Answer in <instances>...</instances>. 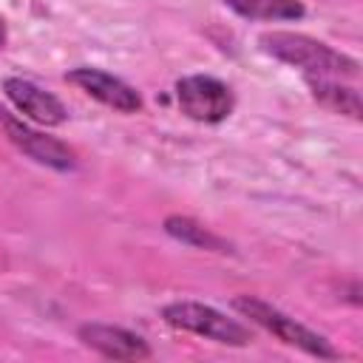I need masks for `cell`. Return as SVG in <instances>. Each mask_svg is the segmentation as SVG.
I'll list each match as a JSON object with an SVG mask.
<instances>
[{"mask_svg":"<svg viewBox=\"0 0 363 363\" xmlns=\"http://www.w3.org/2000/svg\"><path fill=\"white\" fill-rule=\"evenodd\" d=\"M261 45L267 54L303 71L306 77L352 79V77H357V68H360L354 57L340 54L332 45L312 40L306 34H295V31H269L261 37Z\"/></svg>","mask_w":363,"mask_h":363,"instance_id":"6da1fadb","label":"cell"},{"mask_svg":"<svg viewBox=\"0 0 363 363\" xmlns=\"http://www.w3.org/2000/svg\"><path fill=\"white\" fill-rule=\"evenodd\" d=\"M233 306H235L244 318H250L252 323H258L261 329H267L269 335H275V337H278L281 343H286V346H295V349H301V352H306V354H312V357H323V360H335V357H337V349H335L323 335L312 332L309 326L298 323L295 318H289L286 312L275 309L272 303H267V301H261V298L241 295V298L233 301Z\"/></svg>","mask_w":363,"mask_h":363,"instance_id":"7a4b0ae2","label":"cell"},{"mask_svg":"<svg viewBox=\"0 0 363 363\" xmlns=\"http://www.w3.org/2000/svg\"><path fill=\"white\" fill-rule=\"evenodd\" d=\"M162 318H164V323H170L176 329L210 337V340L224 343V346H247L252 340V335H250V329L244 323L227 318L224 312H218V309H213L207 303L173 301V303H167L162 309Z\"/></svg>","mask_w":363,"mask_h":363,"instance_id":"3957f363","label":"cell"},{"mask_svg":"<svg viewBox=\"0 0 363 363\" xmlns=\"http://www.w3.org/2000/svg\"><path fill=\"white\" fill-rule=\"evenodd\" d=\"M176 99L184 116H190L193 122H204V125H216L227 119L233 111V91L221 79L207 77V74L182 77L176 82Z\"/></svg>","mask_w":363,"mask_h":363,"instance_id":"277c9868","label":"cell"},{"mask_svg":"<svg viewBox=\"0 0 363 363\" xmlns=\"http://www.w3.org/2000/svg\"><path fill=\"white\" fill-rule=\"evenodd\" d=\"M0 125H3L6 136H9V142H11L17 150H23L28 159H34L37 164H45V167H51V170H71V167L77 164L74 150H71L68 145H62V142L54 139V136H45V133L34 130V128L26 125L23 119H17V116L0 111Z\"/></svg>","mask_w":363,"mask_h":363,"instance_id":"5b68a950","label":"cell"},{"mask_svg":"<svg viewBox=\"0 0 363 363\" xmlns=\"http://www.w3.org/2000/svg\"><path fill=\"white\" fill-rule=\"evenodd\" d=\"M68 82H74L77 88H82L88 96H94L96 102L119 111V113H136L142 111V96L133 85H128L125 79L108 74V71H99V68H91V65H82V68H74L68 71Z\"/></svg>","mask_w":363,"mask_h":363,"instance_id":"8992f818","label":"cell"},{"mask_svg":"<svg viewBox=\"0 0 363 363\" xmlns=\"http://www.w3.org/2000/svg\"><path fill=\"white\" fill-rule=\"evenodd\" d=\"M77 337L99 352L102 357H111V360H147L150 357V346L136 335V332H128L122 326H111V323H82L77 329Z\"/></svg>","mask_w":363,"mask_h":363,"instance_id":"52a82bcc","label":"cell"},{"mask_svg":"<svg viewBox=\"0 0 363 363\" xmlns=\"http://www.w3.org/2000/svg\"><path fill=\"white\" fill-rule=\"evenodd\" d=\"M3 91H6V96L14 102V108H17L20 113H26L28 119H34L37 125H62V122L68 119L65 105H62L54 94L43 91V88H40L37 82H31V79L6 77V79H3Z\"/></svg>","mask_w":363,"mask_h":363,"instance_id":"ba28073f","label":"cell"},{"mask_svg":"<svg viewBox=\"0 0 363 363\" xmlns=\"http://www.w3.org/2000/svg\"><path fill=\"white\" fill-rule=\"evenodd\" d=\"M309 91L315 96V102H320L323 108L335 111V113H346L352 119H360L363 105H360V94L349 85H340V79H323V77H306Z\"/></svg>","mask_w":363,"mask_h":363,"instance_id":"9c48e42d","label":"cell"},{"mask_svg":"<svg viewBox=\"0 0 363 363\" xmlns=\"http://www.w3.org/2000/svg\"><path fill=\"white\" fill-rule=\"evenodd\" d=\"M164 233L173 235L182 244L199 247V250H210V252H230V241L221 238L218 233H213L210 227H204L201 221L190 218V216H167L164 218Z\"/></svg>","mask_w":363,"mask_h":363,"instance_id":"30bf717a","label":"cell"},{"mask_svg":"<svg viewBox=\"0 0 363 363\" xmlns=\"http://www.w3.org/2000/svg\"><path fill=\"white\" fill-rule=\"evenodd\" d=\"M224 3L250 20H301L306 14L301 0H224Z\"/></svg>","mask_w":363,"mask_h":363,"instance_id":"8fae6325","label":"cell"},{"mask_svg":"<svg viewBox=\"0 0 363 363\" xmlns=\"http://www.w3.org/2000/svg\"><path fill=\"white\" fill-rule=\"evenodd\" d=\"M6 45V20L0 17V48Z\"/></svg>","mask_w":363,"mask_h":363,"instance_id":"7c38bea8","label":"cell"}]
</instances>
